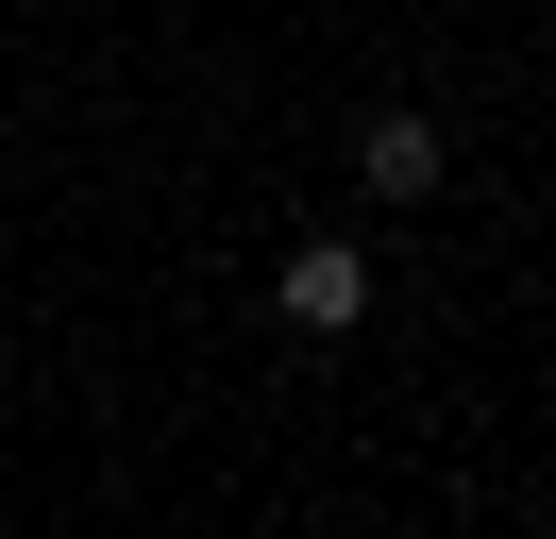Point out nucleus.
I'll return each mask as SVG.
<instances>
[{"label": "nucleus", "mask_w": 556, "mask_h": 539, "mask_svg": "<svg viewBox=\"0 0 556 539\" xmlns=\"http://www.w3.org/2000/svg\"><path fill=\"white\" fill-rule=\"evenodd\" d=\"M270 303H287L304 337H354V321H371V253H354V236H304V253L270 270Z\"/></svg>", "instance_id": "1"}, {"label": "nucleus", "mask_w": 556, "mask_h": 539, "mask_svg": "<svg viewBox=\"0 0 556 539\" xmlns=\"http://www.w3.org/2000/svg\"><path fill=\"white\" fill-rule=\"evenodd\" d=\"M354 168H371L388 202H421V186H439V118H371V135H354Z\"/></svg>", "instance_id": "2"}]
</instances>
